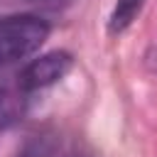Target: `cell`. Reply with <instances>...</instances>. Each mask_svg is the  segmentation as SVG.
<instances>
[{
    "label": "cell",
    "mask_w": 157,
    "mask_h": 157,
    "mask_svg": "<svg viewBox=\"0 0 157 157\" xmlns=\"http://www.w3.org/2000/svg\"><path fill=\"white\" fill-rule=\"evenodd\" d=\"M49 37V22L37 15H10L0 20V61L34 54Z\"/></svg>",
    "instance_id": "cell-1"
},
{
    "label": "cell",
    "mask_w": 157,
    "mask_h": 157,
    "mask_svg": "<svg viewBox=\"0 0 157 157\" xmlns=\"http://www.w3.org/2000/svg\"><path fill=\"white\" fill-rule=\"evenodd\" d=\"M74 66V56L64 49H54L47 52L37 59H32L22 71H20V91H39L47 86H54L56 81H61Z\"/></svg>",
    "instance_id": "cell-2"
},
{
    "label": "cell",
    "mask_w": 157,
    "mask_h": 157,
    "mask_svg": "<svg viewBox=\"0 0 157 157\" xmlns=\"http://www.w3.org/2000/svg\"><path fill=\"white\" fill-rule=\"evenodd\" d=\"M17 157H56V140L49 132L29 135L22 147L17 150Z\"/></svg>",
    "instance_id": "cell-5"
},
{
    "label": "cell",
    "mask_w": 157,
    "mask_h": 157,
    "mask_svg": "<svg viewBox=\"0 0 157 157\" xmlns=\"http://www.w3.org/2000/svg\"><path fill=\"white\" fill-rule=\"evenodd\" d=\"M61 157H98L88 145H83V142H74L69 150H64L61 152Z\"/></svg>",
    "instance_id": "cell-6"
},
{
    "label": "cell",
    "mask_w": 157,
    "mask_h": 157,
    "mask_svg": "<svg viewBox=\"0 0 157 157\" xmlns=\"http://www.w3.org/2000/svg\"><path fill=\"white\" fill-rule=\"evenodd\" d=\"M142 5H145V0H115V5L110 10V17H108V34H113V37L123 34L135 22Z\"/></svg>",
    "instance_id": "cell-3"
},
{
    "label": "cell",
    "mask_w": 157,
    "mask_h": 157,
    "mask_svg": "<svg viewBox=\"0 0 157 157\" xmlns=\"http://www.w3.org/2000/svg\"><path fill=\"white\" fill-rule=\"evenodd\" d=\"M25 115V98L22 93H15L5 86H0V132L20 123Z\"/></svg>",
    "instance_id": "cell-4"
}]
</instances>
